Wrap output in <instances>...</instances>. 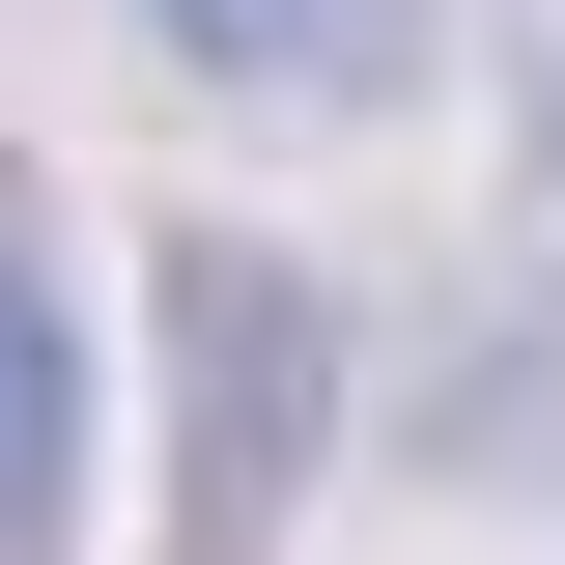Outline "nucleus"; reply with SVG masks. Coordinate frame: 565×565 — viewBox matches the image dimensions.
Returning <instances> with one entry per match:
<instances>
[{
	"label": "nucleus",
	"instance_id": "nucleus-1",
	"mask_svg": "<svg viewBox=\"0 0 565 565\" xmlns=\"http://www.w3.org/2000/svg\"><path fill=\"white\" fill-rule=\"evenodd\" d=\"M170 367H199V452H170V537L199 565H255L282 537V481H311V424H340V311H311V282L282 255H170Z\"/></svg>",
	"mask_w": 565,
	"mask_h": 565
},
{
	"label": "nucleus",
	"instance_id": "nucleus-3",
	"mask_svg": "<svg viewBox=\"0 0 565 565\" xmlns=\"http://www.w3.org/2000/svg\"><path fill=\"white\" fill-rule=\"evenodd\" d=\"M141 29H170L199 85H340V114L424 57V0H141Z\"/></svg>",
	"mask_w": 565,
	"mask_h": 565
},
{
	"label": "nucleus",
	"instance_id": "nucleus-2",
	"mask_svg": "<svg viewBox=\"0 0 565 565\" xmlns=\"http://www.w3.org/2000/svg\"><path fill=\"white\" fill-rule=\"evenodd\" d=\"M85 509V340H57V255L0 226V565H57Z\"/></svg>",
	"mask_w": 565,
	"mask_h": 565
},
{
	"label": "nucleus",
	"instance_id": "nucleus-4",
	"mask_svg": "<svg viewBox=\"0 0 565 565\" xmlns=\"http://www.w3.org/2000/svg\"><path fill=\"white\" fill-rule=\"evenodd\" d=\"M537 170H565V57H537Z\"/></svg>",
	"mask_w": 565,
	"mask_h": 565
}]
</instances>
